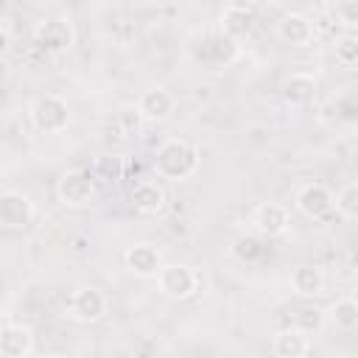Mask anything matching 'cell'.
I'll return each instance as SVG.
<instances>
[{"instance_id": "cell-1", "label": "cell", "mask_w": 358, "mask_h": 358, "mask_svg": "<svg viewBox=\"0 0 358 358\" xmlns=\"http://www.w3.org/2000/svg\"><path fill=\"white\" fill-rule=\"evenodd\" d=\"M154 171L162 179L171 182H185L199 171V151L196 145H190L187 140H168L159 145L157 157H154Z\"/></svg>"}, {"instance_id": "cell-2", "label": "cell", "mask_w": 358, "mask_h": 358, "mask_svg": "<svg viewBox=\"0 0 358 358\" xmlns=\"http://www.w3.org/2000/svg\"><path fill=\"white\" fill-rule=\"evenodd\" d=\"M56 199L64 207H87L95 199V176L84 168H70L56 182Z\"/></svg>"}, {"instance_id": "cell-3", "label": "cell", "mask_w": 358, "mask_h": 358, "mask_svg": "<svg viewBox=\"0 0 358 358\" xmlns=\"http://www.w3.org/2000/svg\"><path fill=\"white\" fill-rule=\"evenodd\" d=\"M31 120L45 134H59L70 123V106L59 95H39L31 103Z\"/></svg>"}, {"instance_id": "cell-4", "label": "cell", "mask_w": 358, "mask_h": 358, "mask_svg": "<svg viewBox=\"0 0 358 358\" xmlns=\"http://www.w3.org/2000/svg\"><path fill=\"white\" fill-rule=\"evenodd\" d=\"M157 285L168 299H187L199 288V277L193 268H187L182 263H168V266H159Z\"/></svg>"}, {"instance_id": "cell-5", "label": "cell", "mask_w": 358, "mask_h": 358, "mask_svg": "<svg viewBox=\"0 0 358 358\" xmlns=\"http://www.w3.org/2000/svg\"><path fill=\"white\" fill-rule=\"evenodd\" d=\"M106 308H109V302H106L103 291L95 288V285L78 288V291L73 294V299H70V316H73L76 322H81V324L101 322L103 313H106Z\"/></svg>"}, {"instance_id": "cell-6", "label": "cell", "mask_w": 358, "mask_h": 358, "mask_svg": "<svg viewBox=\"0 0 358 358\" xmlns=\"http://www.w3.org/2000/svg\"><path fill=\"white\" fill-rule=\"evenodd\" d=\"M34 221V204L20 190L0 193V227L8 229H25Z\"/></svg>"}, {"instance_id": "cell-7", "label": "cell", "mask_w": 358, "mask_h": 358, "mask_svg": "<svg viewBox=\"0 0 358 358\" xmlns=\"http://www.w3.org/2000/svg\"><path fill=\"white\" fill-rule=\"evenodd\" d=\"M76 42V31L67 20H48L36 28V45H42L48 53H67Z\"/></svg>"}, {"instance_id": "cell-8", "label": "cell", "mask_w": 358, "mask_h": 358, "mask_svg": "<svg viewBox=\"0 0 358 358\" xmlns=\"http://www.w3.org/2000/svg\"><path fill=\"white\" fill-rule=\"evenodd\" d=\"M296 210L305 215V218H324L330 210H333V193L319 185V182H310L305 187H299L296 193Z\"/></svg>"}, {"instance_id": "cell-9", "label": "cell", "mask_w": 358, "mask_h": 358, "mask_svg": "<svg viewBox=\"0 0 358 358\" xmlns=\"http://www.w3.org/2000/svg\"><path fill=\"white\" fill-rule=\"evenodd\" d=\"M159 266H162V257H159L154 243L140 241V243H131L126 249V268L134 277H157Z\"/></svg>"}, {"instance_id": "cell-10", "label": "cell", "mask_w": 358, "mask_h": 358, "mask_svg": "<svg viewBox=\"0 0 358 358\" xmlns=\"http://www.w3.org/2000/svg\"><path fill=\"white\" fill-rule=\"evenodd\" d=\"M173 106H176V101L165 87H148L137 101V112L143 115V120H151V123L165 120L173 112Z\"/></svg>"}, {"instance_id": "cell-11", "label": "cell", "mask_w": 358, "mask_h": 358, "mask_svg": "<svg viewBox=\"0 0 358 358\" xmlns=\"http://www.w3.org/2000/svg\"><path fill=\"white\" fill-rule=\"evenodd\" d=\"M255 31V11L246 6H227L221 14V34L232 42L249 39Z\"/></svg>"}, {"instance_id": "cell-12", "label": "cell", "mask_w": 358, "mask_h": 358, "mask_svg": "<svg viewBox=\"0 0 358 358\" xmlns=\"http://www.w3.org/2000/svg\"><path fill=\"white\" fill-rule=\"evenodd\" d=\"M34 350V333L28 324H6L0 327V355L3 358H25Z\"/></svg>"}, {"instance_id": "cell-13", "label": "cell", "mask_w": 358, "mask_h": 358, "mask_svg": "<svg viewBox=\"0 0 358 358\" xmlns=\"http://www.w3.org/2000/svg\"><path fill=\"white\" fill-rule=\"evenodd\" d=\"M313 34H316V28H313V22H310L305 14H285V17L277 22V36H280L285 45H291V48H305V45H310V42H313Z\"/></svg>"}, {"instance_id": "cell-14", "label": "cell", "mask_w": 358, "mask_h": 358, "mask_svg": "<svg viewBox=\"0 0 358 358\" xmlns=\"http://www.w3.org/2000/svg\"><path fill=\"white\" fill-rule=\"evenodd\" d=\"M288 224H291L288 221V210L282 204H277V201H263L255 210V227H257V232H263L268 238L282 235L288 229Z\"/></svg>"}, {"instance_id": "cell-15", "label": "cell", "mask_w": 358, "mask_h": 358, "mask_svg": "<svg viewBox=\"0 0 358 358\" xmlns=\"http://www.w3.org/2000/svg\"><path fill=\"white\" fill-rule=\"evenodd\" d=\"M131 204L143 213V215H157L162 207H165V190L157 185V182H137L131 187Z\"/></svg>"}, {"instance_id": "cell-16", "label": "cell", "mask_w": 358, "mask_h": 358, "mask_svg": "<svg viewBox=\"0 0 358 358\" xmlns=\"http://www.w3.org/2000/svg\"><path fill=\"white\" fill-rule=\"evenodd\" d=\"M316 92V81L308 73H294L285 84H282V101L288 106H305Z\"/></svg>"}, {"instance_id": "cell-17", "label": "cell", "mask_w": 358, "mask_h": 358, "mask_svg": "<svg viewBox=\"0 0 358 358\" xmlns=\"http://www.w3.org/2000/svg\"><path fill=\"white\" fill-rule=\"evenodd\" d=\"M291 288L296 291V294H302V296H316V294H322V288H324V274H322V268H316V266H296L294 271H291Z\"/></svg>"}, {"instance_id": "cell-18", "label": "cell", "mask_w": 358, "mask_h": 358, "mask_svg": "<svg viewBox=\"0 0 358 358\" xmlns=\"http://www.w3.org/2000/svg\"><path fill=\"white\" fill-rule=\"evenodd\" d=\"M271 350H274L277 358H302V355L308 352V338H305V333H302L299 327L282 330V333L274 336Z\"/></svg>"}, {"instance_id": "cell-19", "label": "cell", "mask_w": 358, "mask_h": 358, "mask_svg": "<svg viewBox=\"0 0 358 358\" xmlns=\"http://www.w3.org/2000/svg\"><path fill=\"white\" fill-rule=\"evenodd\" d=\"M327 316H330V322H333L338 330H352V327L358 324V302H355L352 296L336 299Z\"/></svg>"}, {"instance_id": "cell-20", "label": "cell", "mask_w": 358, "mask_h": 358, "mask_svg": "<svg viewBox=\"0 0 358 358\" xmlns=\"http://www.w3.org/2000/svg\"><path fill=\"white\" fill-rule=\"evenodd\" d=\"M336 62L347 70H352L358 64V39L355 36H341L336 42Z\"/></svg>"}, {"instance_id": "cell-21", "label": "cell", "mask_w": 358, "mask_h": 358, "mask_svg": "<svg viewBox=\"0 0 358 358\" xmlns=\"http://www.w3.org/2000/svg\"><path fill=\"white\" fill-rule=\"evenodd\" d=\"M336 210L344 215V218H355L358 215V185H347L336 199H333Z\"/></svg>"}, {"instance_id": "cell-22", "label": "cell", "mask_w": 358, "mask_h": 358, "mask_svg": "<svg viewBox=\"0 0 358 358\" xmlns=\"http://www.w3.org/2000/svg\"><path fill=\"white\" fill-rule=\"evenodd\" d=\"M117 126H120L123 137L137 134V131H140V126H143V115L137 112V106H123V109L117 112Z\"/></svg>"}, {"instance_id": "cell-23", "label": "cell", "mask_w": 358, "mask_h": 358, "mask_svg": "<svg viewBox=\"0 0 358 358\" xmlns=\"http://www.w3.org/2000/svg\"><path fill=\"white\" fill-rule=\"evenodd\" d=\"M336 22L344 25V28H355L358 25V3L355 0H344L336 6Z\"/></svg>"}, {"instance_id": "cell-24", "label": "cell", "mask_w": 358, "mask_h": 358, "mask_svg": "<svg viewBox=\"0 0 358 358\" xmlns=\"http://www.w3.org/2000/svg\"><path fill=\"white\" fill-rule=\"evenodd\" d=\"M296 322H299V330L308 333V330H319L322 327V310L319 308H302L296 313Z\"/></svg>"}, {"instance_id": "cell-25", "label": "cell", "mask_w": 358, "mask_h": 358, "mask_svg": "<svg viewBox=\"0 0 358 358\" xmlns=\"http://www.w3.org/2000/svg\"><path fill=\"white\" fill-rule=\"evenodd\" d=\"M235 255H238L241 260H255V257L263 255V249H260V243H257L255 238H241V241L235 243Z\"/></svg>"}, {"instance_id": "cell-26", "label": "cell", "mask_w": 358, "mask_h": 358, "mask_svg": "<svg viewBox=\"0 0 358 358\" xmlns=\"http://www.w3.org/2000/svg\"><path fill=\"white\" fill-rule=\"evenodd\" d=\"M8 50V34H6V28H0V56Z\"/></svg>"}]
</instances>
